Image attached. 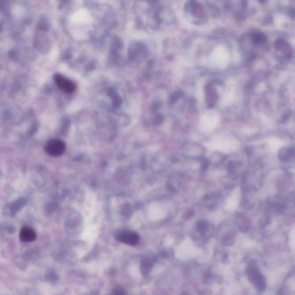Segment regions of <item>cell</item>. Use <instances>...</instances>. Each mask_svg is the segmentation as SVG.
Here are the masks:
<instances>
[{"mask_svg":"<svg viewBox=\"0 0 295 295\" xmlns=\"http://www.w3.org/2000/svg\"><path fill=\"white\" fill-rule=\"evenodd\" d=\"M53 79L58 88L66 93L70 94L73 93L77 88V85L75 82L61 74H55Z\"/></svg>","mask_w":295,"mask_h":295,"instance_id":"cell-1","label":"cell"},{"mask_svg":"<svg viewBox=\"0 0 295 295\" xmlns=\"http://www.w3.org/2000/svg\"><path fill=\"white\" fill-rule=\"evenodd\" d=\"M65 142L59 139H51L49 140L44 145L45 152L53 157L62 155L65 150Z\"/></svg>","mask_w":295,"mask_h":295,"instance_id":"cell-2","label":"cell"},{"mask_svg":"<svg viewBox=\"0 0 295 295\" xmlns=\"http://www.w3.org/2000/svg\"><path fill=\"white\" fill-rule=\"evenodd\" d=\"M115 238L120 242L132 246L137 245L139 240V236L137 233L128 230L117 232L115 233Z\"/></svg>","mask_w":295,"mask_h":295,"instance_id":"cell-3","label":"cell"},{"mask_svg":"<svg viewBox=\"0 0 295 295\" xmlns=\"http://www.w3.org/2000/svg\"><path fill=\"white\" fill-rule=\"evenodd\" d=\"M36 233L32 227L24 226L20 231L19 238L23 242H31L36 239Z\"/></svg>","mask_w":295,"mask_h":295,"instance_id":"cell-4","label":"cell"},{"mask_svg":"<svg viewBox=\"0 0 295 295\" xmlns=\"http://www.w3.org/2000/svg\"><path fill=\"white\" fill-rule=\"evenodd\" d=\"M268 147L271 152L276 153L279 151V149L284 145V143L280 139H271L269 140Z\"/></svg>","mask_w":295,"mask_h":295,"instance_id":"cell-5","label":"cell"},{"mask_svg":"<svg viewBox=\"0 0 295 295\" xmlns=\"http://www.w3.org/2000/svg\"><path fill=\"white\" fill-rule=\"evenodd\" d=\"M110 295H126V293L122 287L118 286L113 289Z\"/></svg>","mask_w":295,"mask_h":295,"instance_id":"cell-6","label":"cell"}]
</instances>
